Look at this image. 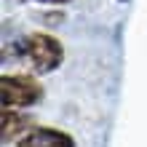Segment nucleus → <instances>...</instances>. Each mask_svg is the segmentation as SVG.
<instances>
[{"mask_svg":"<svg viewBox=\"0 0 147 147\" xmlns=\"http://www.w3.org/2000/svg\"><path fill=\"white\" fill-rule=\"evenodd\" d=\"M118 3H128V0H118Z\"/></svg>","mask_w":147,"mask_h":147,"instance_id":"nucleus-6","label":"nucleus"},{"mask_svg":"<svg viewBox=\"0 0 147 147\" xmlns=\"http://www.w3.org/2000/svg\"><path fill=\"white\" fill-rule=\"evenodd\" d=\"M0 126H3V142H19L32 128V120L27 115H22L19 110L3 107V112H0Z\"/></svg>","mask_w":147,"mask_h":147,"instance_id":"nucleus-4","label":"nucleus"},{"mask_svg":"<svg viewBox=\"0 0 147 147\" xmlns=\"http://www.w3.org/2000/svg\"><path fill=\"white\" fill-rule=\"evenodd\" d=\"M35 3H46V5H64V3H75V0H35Z\"/></svg>","mask_w":147,"mask_h":147,"instance_id":"nucleus-5","label":"nucleus"},{"mask_svg":"<svg viewBox=\"0 0 147 147\" xmlns=\"http://www.w3.org/2000/svg\"><path fill=\"white\" fill-rule=\"evenodd\" d=\"M43 99V86L32 75L11 72L0 78V105L8 110H24Z\"/></svg>","mask_w":147,"mask_h":147,"instance_id":"nucleus-2","label":"nucleus"},{"mask_svg":"<svg viewBox=\"0 0 147 147\" xmlns=\"http://www.w3.org/2000/svg\"><path fill=\"white\" fill-rule=\"evenodd\" d=\"M16 147H78L72 134L62 131V128H51V126H32L27 134L22 136Z\"/></svg>","mask_w":147,"mask_h":147,"instance_id":"nucleus-3","label":"nucleus"},{"mask_svg":"<svg viewBox=\"0 0 147 147\" xmlns=\"http://www.w3.org/2000/svg\"><path fill=\"white\" fill-rule=\"evenodd\" d=\"M22 51H24V56L30 59L32 70H35L38 75L54 72L64 62L62 40L54 38V35H48V32H30V35L22 40Z\"/></svg>","mask_w":147,"mask_h":147,"instance_id":"nucleus-1","label":"nucleus"}]
</instances>
